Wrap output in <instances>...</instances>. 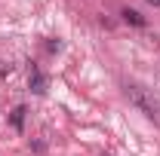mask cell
I'll return each mask as SVG.
<instances>
[{
    "mask_svg": "<svg viewBox=\"0 0 160 156\" xmlns=\"http://www.w3.org/2000/svg\"><path fill=\"white\" fill-rule=\"evenodd\" d=\"M123 95L129 98V104H132L139 113H145L154 126H160V101L154 98L151 89H145L139 83H126V86H123Z\"/></svg>",
    "mask_w": 160,
    "mask_h": 156,
    "instance_id": "obj_1",
    "label": "cell"
},
{
    "mask_svg": "<svg viewBox=\"0 0 160 156\" xmlns=\"http://www.w3.org/2000/svg\"><path fill=\"white\" fill-rule=\"evenodd\" d=\"M28 83H31V92H34V95H43V92H46V77L40 74L37 67H31V77H28Z\"/></svg>",
    "mask_w": 160,
    "mask_h": 156,
    "instance_id": "obj_2",
    "label": "cell"
},
{
    "mask_svg": "<svg viewBox=\"0 0 160 156\" xmlns=\"http://www.w3.org/2000/svg\"><path fill=\"white\" fill-rule=\"evenodd\" d=\"M120 16H123V21H129V25H136V28H145V19H142L136 9H123Z\"/></svg>",
    "mask_w": 160,
    "mask_h": 156,
    "instance_id": "obj_3",
    "label": "cell"
},
{
    "mask_svg": "<svg viewBox=\"0 0 160 156\" xmlns=\"http://www.w3.org/2000/svg\"><path fill=\"white\" fill-rule=\"evenodd\" d=\"M12 126H16V129L25 126V107H16V110H12Z\"/></svg>",
    "mask_w": 160,
    "mask_h": 156,
    "instance_id": "obj_4",
    "label": "cell"
},
{
    "mask_svg": "<svg viewBox=\"0 0 160 156\" xmlns=\"http://www.w3.org/2000/svg\"><path fill=\"white\" fill-rule=\"evenodd\" d=\"M148 3H151V6H160V0H148Z\"/></svg>",
    "mask_w": 160,
    "mask_h": 156,
    "instance_id": "obj_5",
    "label": "cell"
}]
</instances>
